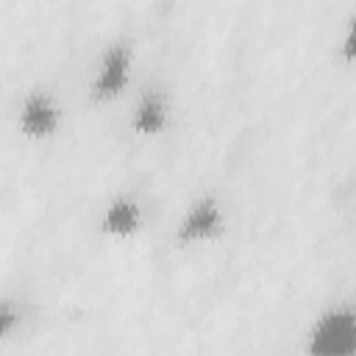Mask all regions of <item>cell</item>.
<instances>
[{
	"label": "cell",
	"mask_w": 356,
	"mask_h": 356,
	"mask_svg": "<svg viewBox=\"0 0 356 356\" xmlns=\"http://www.w3.org/2000/svg\"><path fill=\"white\" fill-rule=\"evenodd\" d=\"M353 312L337 309L317 320L309 337V356H353Z\"/></svg>",
	"instance_id": "cell-1"
},
{
	"label": "cell",
	"mask_w": 356,
	"mask_h": 356,
	"mask_svg": "<svg viewBox=\"0 0 356 356\" xmlns=\"http://www.w3.org/2000/svg\"><path fill=\"white\" fill-rule=\"evenodd\" d=\"M128 64H131V56H128V47H125V44L108 47V53L103 56L97 81H95V95H97V97H111V95H117V92L125 86V81H128Z\"/></svg>",
	"instance_id": "cell-2"
},
{
	"label": "cell",
	"mask_w": 356,
	"mask_h": 356,
	"mask_svg": "<svg viewBox=\"0 0 356 356\" xmlns=\"http://www.w3.org/2000/svg\"><path fill=\"white\" fill-rule=\"evenodd\" d=\"M220 206L214 197H203L200 203L192 206V211L184 217L181 222V231H178V239L181 242H200L206 236H211L217 228H220Z\"/></svg>",
	"instance_id": "cell-3"
},
{
	"label": "cell",
	"mask_w": 356,
	"mask_h": 356,
	"mask_svg": "<svg viewBox=\"0 0 356 356\" xmlns=\"http://www.w3.org/2000/svg\"><path fill=\"white\" fill-rule=\"evenodd\" d=\"M58 122V111L53 106V100L47 95H31L25 103H22V114H19V125L28 136H47L53 134Z\"/></svg>",
	"instance_id": "cell-4"
},
{
	"label": "cell",
	"mask_w": 356,
	"mask_h": 356,
	"mask_svg": "<svg viewBox=\"0 0 356 356\" xmlns=\"http://www.w3.org/2000/svg\"><path fill=\"white\" fill-rule=\"evenodd\" d=\"M139 222V209L131 197H117L111 200V206L106 209V217H103V228L108 234H131Z\"/></svg>",
	"instance_id": "cell-5"
},
{
	"label": "cell",
	"mask_w": 356,
	"mask_h": 356,
	"mask_svg": "<svg viewBox=\"0 0 356 356\" xmlns=\"http://www.w3.org/2000/svg\"><path fill=\"white\" fill-rule=\"evenodd\" d=\"M164 120H167V111H164V100L159 95H147L136 114H134V128L142 131V134H156L164 128Z\"/></svg>",
	"instance_id": "cell-6"
},
{
	"label": "cell",
	"mask_w": 356,
	"mask_h": 356,
	"mask_svg": "<svg viewBox=\"0 0 356 356\" xmlns=\"http://www.w3.org/2000/svg\"><path fill=\"white\" fill-rule=\"evenodd\" d=\"M14 325H17V312H14V306L6 303V300H0V337H6Z\"/></svg>",
	"instance_id": "cell-7"
}]
</instances>
